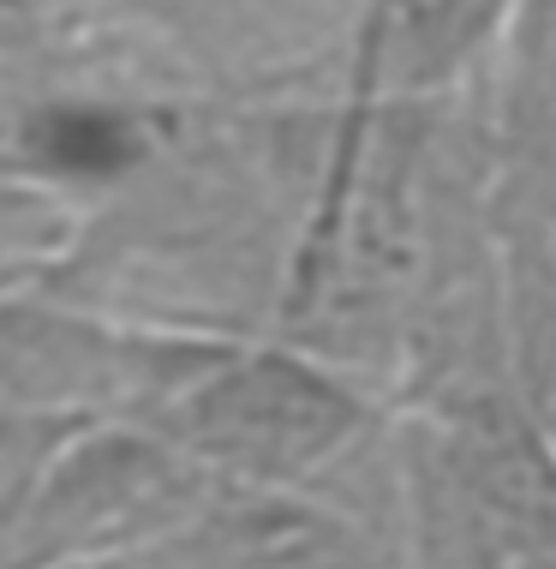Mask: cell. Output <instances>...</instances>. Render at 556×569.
Listing matches in <instances>:
<instances>
[{
    "instance_id": "obj_1",
    "label": "cell",
    "mask_w": 556,
    "mask_h": 569,
    "mask_svg": "<svg viewBox=\"0 0 556 569\" xmlns=\"http://www.w3.org/2000/svg\"><path fill=\"white\" fill-rule=\"evenodd\" d=\"M138 426L192 461L215 491H300L353 443L360 408L300 360L198 342Z\"/></svg>"
},
{
    "instance_id": "obj_2",
    "label": "cell",
    "mask_w": 556,
    "mask_h": 569,
    "mask_svg": "<svg viewBox=\"0 0 556 569\" xmlns=\"http://www.w3.org/2000/svg\"><path fill=\"white\" fill-rule=\"evenodd\" d=\"M102 569H401L390 551L300 491H222L180 528Z\"/></svg>"
}]
</instances>
